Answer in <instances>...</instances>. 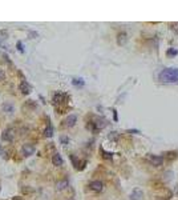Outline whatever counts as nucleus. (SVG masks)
<instances>
[{
	"label": "nucleus",
	"mask_w": 178,
	"mask_h": 200,
	"mask_svg": "<svg viewBox=\"0 0 178 200\" xmlns=\"http://www.w3.org/2000/svg\"><path fill=\"white\" fill-rule=\"evenodd\" d=\"M4 76H5L4 71H3V69H0V80H3V79H4Z\"/></svg>",
	"instance_id": "nucleus-22"
},
{
	"label": "nucleus",
	"mask_w": 178,
	"mask_h": 200,
	"mask_svg": "<svg viewBox=\"0 0 178 200\" xmlns=\"http://www.w3.org/2000/svg\"><path fill=\"white\" fill-rule=\"evenodd\" d=\"M16 45H18V49L20 52H24V45H23L21 42H18V44H16Z\"/></svg>",
	"instance_id": "nucleus-18"
},
{
	"label": "nucleus",
	"mask_w": 178,
	"mask_h": 200,
	"mask_svg": "<svg viewBox=\"0 0 178 200\" xmlns=\"http://www.w3.org/2000/svg\"><path fill=\"white\" fill-rule=\"evenodd\" d=\"M76 122H77V116L76 115H69L68 118L65 119L64 124H65V127H73L76 124Z\"/></svg>",
	"instance_id": "nucleus-6"
},
{
	"label": "nucleus",
	"mask_w": 178,
	"mask_h": 200,
	"mask_svg": "<svg viewBox=\"0 0 178 200\" xmlns=\"http://www.w3.org/2000/svg\"><path fill=\"white\" fill-rule=\"evenodd\" d=\"M177 53H178V51H177V49H174V48H169L166 51V55L167 56H176Z\"/></svg>",
	"instance_id": "nucleus-16"
},
{
	"label": "nucleus",
	"mask_w": 178,
	"mask_h": 200,
	"mask_svg": "<svg viewBox=\"0 0 178 200\" xmlns=\"http://www.w3.org/2000/svg\"><path fill=\"white\" fill-rule=\"evenodd\" d=\"M72 84L76 87H83L84 85V80L83 79H73L72 80Z\"/></svg>",
	"instance_id": "nucleus-14"
},
{
	"label": "nucleus",
	"mask_w": 178,
	"mask_h": 200,
	"mask_svg": "<svg viewBox=\"0 0 178 200\" xmlns=\"http://www.w3.org/2000/svg\"><path fill=\"white\" fill-rule=\"evenodd\" d=\"M4 155H5V151L3 149V147L0 145V156H4Z\"/></svg>",
	"instance_id": "nucleus-23"
},
{
	"label": "nucleus",
	"mask_w": 178,
	"mask_h": 200,
	"mask_svg": "<svg viewBox=\"0 0 178 200\" xmlns=\"http://www.w3.org/2000/svg\"><path fill=\"white\" fill-rule=\"evenodd\" d=\"M150 163H152L154 167H160V165H162V163H163V158L162 156H150Z\"/></svg>",
	"instance_id": "nucleus-5"
},
{
	"label": "nucleus",
	"mask_w": 178,
	"mask_h": 200,
	"mask_svg": "<svg viewBox=\"0 0 178 200\" xmlns=\"http://www.w3.org/2000/svg\"><path fill=\"white\" fill-rule=\"evenodd\" d=\"M44 135L47 136V138H52V136H53V128H52V125H51V124H49V125L45 128Z\"/></svg>",
	"instance_id": "nucleus-12"
},
{
	"label": "nucleus",
	"mask_w": 178,
	"mask_h": 200,
	"mask_svg": "<svg viewBox=\"0 0 178 200\" xmlns=\"http://www.w3.org/2000/svg\"><path fill=\"white\" fill-rule=\"evenodd\" d=\"M64 99H65V95L61 92H57V93H55V96H53V103H55V104H61V103H64Z\"/></svg>",
	"instance_id": "nucleus-8"
},
{
	"label": "nucleus",
	"mask_w": 178,
	"mask_h": 200,
	"mask_svg": "<svg viewBox=\"0 0 178 200\" xmlns=\"http://www.w3.org/2000/svg\"><path fill=\"white\" fill-rule=\"evenodd\" d=\"M141 198H142V191L138 188H136L130 193V200H141Z\"/></svg>",
	"instance_id": "nucleus-9"
},
{
	"label": "nucleus",
	"mask_w": 178,
	"mask_h": 200,
	"mask_svg": "<svg viewBox=\"0 0 178 200\" xmlns=\"http://www.w3.org/2000/svg\"><path fill=\"white\" fill-rule=\"evenodd\" d=\"M4 109H5V111H8V112H11L12 109H13V107L12 105H8V104H4Z\"/></svg>",
	"instance_id": "nucleus-20"
},
{
	"label": "nucleus",
	"mask_w": 178,
	"mask_h": 200,
	"mask_svg": "<svg viewBox=\"0 0 178 200\" xmlns=\"http://www.w3.org/2000/svg\"><path fill=\"white\" fill-rule=\"evenodd\" d=\"M65 187H68V180H61V182L57 183V189H64Z\"/></svg>",
	"instance_id": "nucleus-13"
},
{
	"label": "nucleus",
	"mask_w": 178,
	"mask_h": 200,
	"mask_svg": "<svg viewBox=\"0 0 178 200\" xmlns=\"http://www.w3.org/2000/svg\"><path fill=\"white\" fill-rule=\"evenodd\" d=\"M166 155H167V158L169 159H173V158H176L177 156V152H166Z\"/></svg>",
	"instance_id": "nucleus-19"
},
{
	"label": "nucleus",
	"mask_w": 178,
	"mask_h": 200,
	"mask_svg": "<svg viewBox=\"0 0 178 200\" xmlns=\"http://www.w3.org/2000/svg\"><path fill=\"white\" fill-rule=\"evenodd\" d=\"M60 140H61V143H63V144H66V143H68V142H69V139H68V138H66V136H63V138H61V139H60Z\"/></svg>",
	"instance_id": "nucleus-21"
},
{
	"label": "nucleus",
	"mask_w": 178,
	"mask_h": 200,
	"mask_svg": "<svg viewBox=\"0 0 178 200\" xmlns=\"http://www.w3.org/2000/svg\"><path fill=\"white\" fill-rule=\"evenodd\" d=\"M21 152H23V155L24 156H31L35 153V145L33 144H24L21 147Z\"/></svg>",
	"instance_id": "nucleus-2"
},
{
	"label": "nucleus",
	"mask_w": 178,
	"mask_h": 200,
	"mask_svg": "<svg viewBox=\"0 0 178 200\" xmlns=\"http://www.w3.org/2000/svg\"><path fill=\"white\" fill-rule=\"evenodd\" d=\"M52 163H53V165H56V167L63 165L64 160L61 158V155H60V153H55V155L52 156Z\"/></svg>",
	"instance_id": "nucleus-7"
},
{
	"label": "nucleus",
	"mask_w": 178,
	"mask_h": 200,
	"mask_svg": "<svg viewBox=\"0 0 178 200\" xmlns=\"http://www.w3.org/2000/svg\"><path fill=\"white\" fill-rule=\"evenodd\" d=\"M19 88H20V91H21L23 93H24V95H28V93L31 92V85H29L28 83L25 82V80H23V82L20 83Z\"/></svg>",
	"instance_id": "nucleus-4"
},
{
	"label": "nucleus",
	"mask_w": 178,
	"mask_h": 200,
	"mask_svg": "<svg viewBox=\"0 0 178 200\" xmlns=\"http://www.w3.org/2000/svg\"><path fill=\"white\" fill-rule=\"evenodd\" d=\"M2 138H3V140H8V142H11V140L13 139V129H5V131L3 132Z\"/></svg>",
	"instance_id": "nucleus-10"
},
{
	"label": "nucleus",
	"mask_w": 178,
	"mask_h": 200,
	"mask_svg": "<svg viewBox=\"0 0 178 200\" xmlns=\"http://www.w3.org/2000/svg\"><path fill=\"white\" fill-rule=\"evenodd\" d=\"M101 152H102V156H104L105 159H112V158H113V153H112V152L104 151V148H101Z\"/></svg>",
	"instance_id": "nucleus-15"
},
{
	"label": "nucleus",
	"mask_w": 178,
	"mask_h": 200,
	"mask_svg": "<svg viewBox=\"0 0 178 200\" xmlns=\"http://www.w3.org/2000/svg\"><path fill=\"white\" fill-rule=\"evenodd\" d=\"M160 82L162 83H176L178 84V68H166L160 72Z\"/></svg>",
	"instance_id": "nucleus-1"
},
{
	"label": "nucleus",
	"mask_w": 178,
	"mask_h": 200,
	"mask_svg": "<svg viewBox=\"0 0 178 200\" xmlns=\"http://www.w3.org/2000/svg\"><path fill=\"white\" fill-rule=\"evenodd\" d=\"M70 160H72V163H73V165L75 167H77V168H79V160H77L75 156L73 155H70Z\"/></svg>",
	"instance_id": "nucleus-17"
},
{
	"label": "nucleus",
	"mask_w": 178,
	"mask_h": 200,
	"mask_svg": "<svg viewBox=\"0 0 178 200\" xmlns=\"http://www.w3.org/2000/svg\"><path fill=\"white\" fill-rule=\"evenodd\" d=\"M117 43H118L120 45H122V44H125V43H126V35H125L124 32L118 33V38H117Z\"/></svg>",
	"instance_id": "nucleus-11"
},
{
	"label": "nucleus",
	"mask_w": 178,
	"mask_h": 200,
	"mask_svg": "<svg viewBox=\"0 0 178 200\" xmlns=\"http://www.w3.org/2000/svg\"><path fill=\"white\" fill-rule=\"evenodd\" d=\"M89 188L92 189V191H95V192H101L102 188H104V184L100 182V180H93V182H90Z\"/></svg>",
	"instance_id": "nucleus-3"
}]
</instances>
